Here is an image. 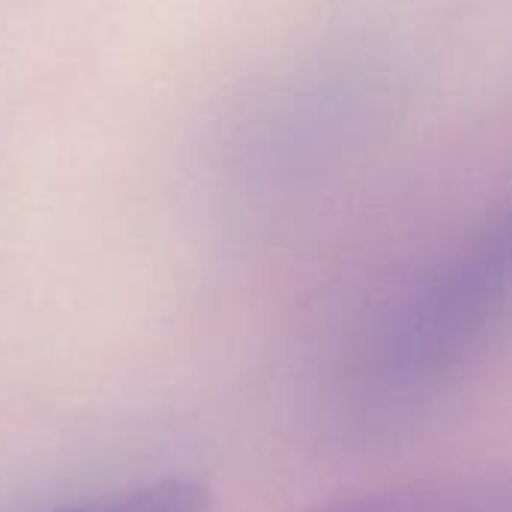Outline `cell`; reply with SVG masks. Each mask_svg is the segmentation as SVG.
<instances>
[{
  "label": "cell",
  "instance_id": "6da1fadb",
  "mask_svg": "<svg viewBox=\"0 0 512 512\" xmlns=\"http://www.w3.org/2000/svg\"><path fill=\"white\" fill-rule=\"evenodd\" d=\"M512 309V189L402 297L369 354L378 399L411 402L453 381Z\"/></svg>",
  "mask_w": 512,
  "mask_h": 512
},
{
  "label": "cell",
  "instance_id": "7a4b0ae2",
  "mask_svg": "<svg viewBox=\"0 0 512 512\" xmlns=\"http://www.w3.org/2000/svg\"><path fill=\"white\" fill-rule=\"evenodd\" d=\"M303 512H512V465L414 477L351 492Z\"/></svg>",
  "mask_w": 512,
  "mask_h": 512
},
{
  "label": "cell",
  "instance_id": "3957f363",
  "mask_svg": "<svg viewBox=\"0 0 512 512\" xmlns=\"http://www.w3.org/2000/svg\"><path fill=\"white\" fill-rule=\"evenodd\" d=\"M48 512H210V492L186 477H162Z\"/></svg>",
  "mask_w": 512,
  "mask_h": 512
}]
</instances>
